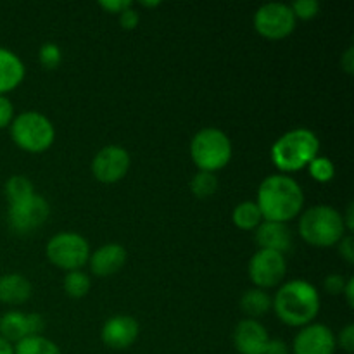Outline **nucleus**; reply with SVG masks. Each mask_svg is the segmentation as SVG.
I'll use <instances>...</instances> for the list:
<instances>
[{"label":"nucleus","instance_id":"obj_9","mask_svg":"<svg viewBox=\"0 0 354 354\" xmlns=\"http://www.w3.org/2000/svg\"><path fill=\"white\" fill-rule=\"evenodd\" d=\"M50 214V206L47 199L38 194H33L30 199L21 203L9 204L7 209V223L10 230L17 235H30L31 232L44 227Z\"/></svg>","mask_w":354,"mask_h":354},{"label":"nucleus","instance_id":"obj_16","mask_svg":"<svg viewBox=\"0 0 354 354\" xmlns=\"http://www.w3.org/2000/svg\"><path fill=\"white\" fill-rule=\"evenodd\" d=\"M127 249L121 244L113 242V244L100 245L99 249L90 252L88 266L93 275L106 279V277H113L114 273L120 272L127 263Z\"/></svg>","mask_w":354,"mask_h":354},{"label":"nucleus","instance_id":"obj_40","mask_svg":"<svg viewBox=\"0 0 354 354\" xmlns=\"http://www.w3.org/2000/svg\"><path fill=\"white\" fill-rule=\"evenodd\" d=\"M140 6L142 7H159L161 6V2H147V0H142Z\"/></svg>","mask_w":354,"mask_h":354},{"label":"nucleus","instance_id":"obj_29","mask_svg":"<svg viewBox=\"0 0 354 354\" xmlns=\"http://www.w3.org/2000/svg\"><path fill=\"white\" fill-rule=\"evenodd\" d=\"M335 344L348 354H351L354 351V325L349 324L342 328L341 334L335 337Z\"/></svg>","mask_w":354,"mask_h":354},{"label":"nucleus","instance_id":"obj_2","mask_svg":"<svg viewBox=\"0 0 354 354\" xmlns=\"http://www.w3.org/2000/svg\"><path fill=\"white\" fill-rule=\"evenodd\" d=\"M320 294L308 280H289L282 283L272 299V308L282 324L289 327H306L313 324L320 311Z\"/></svg>","mask_w":354,"mask_h":354},{"label":"nucleus","instance_id":"obj_28","mask_svg":"<svg viewBox=\"0 0 354 354\" xmlns=\"http://www.w3.org/2000/svg\"><path fill=\"white\" fill-rule=\"evenodd\" d=\"M290 9H292L296 19L310 21L320 12V2L318 0H296V2L290 3Z\"/></svg>","mask_w":354,"mask_h":354},{"label":"nucleus","instance_id":"obj_13","mask_svg":"<svg viewBox=\"0 0 354 354\" xmlns=\"http://www.w3.org/2000/svg\"><path fill=\"white\" fill-rule=\"evenodd\" d=\"M337 349L335 334L324 324L301 327L292 342V354H334Z\"/></svg>","mask_w":354,"mask_h":354},{"label":"nucleus","instance_id":"obj_17","mask_svg":"<svg viewBox=\"0 0 354 354\" xmlns=\"http://www.w3.org/2000/svg\"><path fill=\"white\" fill-rule=\"evenodd\" d=\"M254 232V239L261 249L280 252V254H286L292 249V232L287 223L263 220Z\"/></svg>","mask_w":354,"mask_h":354},{"label":"nucleus","instance_id":"obj_39","mask_svg":"<svg viewBox=\"0 0 354 354\" xmlns=\"http://www.w3.org/2000/svg\"><path fill=\"white\" fill-rule=\"evenodd\" d=\"M0 354H14V344L0 337Z\"/></svg>","mask_w":354,"mask_h":354},{"label":"nucleus","instance_id":"obj_25","mask_svg":"<svg viewBox=\"0 0 354 354\" xmlns=\"http://www.w3.org/2000/svg\"><path fill=\"white\" fill-rule=\"evenodd\" d=\"M190 189H192L194 196L199 199H207L213 196L218 190V178L214 173L209 171H197L194 175L192 182H190Z\"/></svg>","mask_w":354,"mask_h":354},{"label":"nucleus","instance_id":"obj_11","mask_svg":"<svg viewBox=\"0 0 354 354\" xmlns=\"http://www.w3.org/2000/svg\"><path fill=\"white\" fill-rule=\"evenodd\" d=\"M130 152L121 145H106L92 159V173L100 183H118L130 169Z\"/></svg>","mask_w":354,"mask_h":354},{"label":"nucleus","instance_id":"obj_14","mask_svg":"<svg viewBox=\"0 0 354 354\" xmlns=\"http://www.w3.org/2000/svg\"><path fill=\"white\" fill-rule=\"evenodd\" d=\"M138 332H140V327H138V322L133 317H130V315H114L102 325L100 341L109 349L123 351V349H128L130 346L135 344Z\"/></svg>","mask_w":354,"mask_h":354},{"label":"nucleus","instance_id":"obj_22","mask_svg":"<svg viewBox=\"0 0 354 354\" xmlns=\"http://www.w3.org/2000/svg\"><path fill=\"white\" fill-rule=\"evenodd\" d=\"M14 354H62L59 346L44 335L26 337L14 344Z\"/></svg>","mask_w":354,"mask_h":354},{"label":"nucleus","instance_id":"obj_1","mask_svg":"<svg viewBox=\"0 0 354 354\" xmlns=\"http://www.w3.org/2000/svg\"><path fill=\"white\" fill-rule=\"evenodd\" d=\"M256 204L265 221L287 223L303 213V187L289 175H270L259 183Z\"/></svg>","mask_w":354,"mask_h":354},{"label":"nucleus","instance_id":"obj_37","mask_svg":"<svg viewBox=\"0 0 354 354\" xmlns=\"http://www.w3.org/2000/svg\"><path fill=\"white\" fill-rule=\"evenodd\" d=\"M342 294H344L348 306L353 308L354 306V279L353 277L351 279L346 280V287H344V290H342Z\"/></svg>","mask_w":354,"mask_h":354},{"label":"nucleus","instance_id":"obj_3","mask_svg":"<svg viewBox=\"0 0 354 354\" xmlns=\"http://www.w3.org/2000/svg\"><path fill=\"white\" fill-rule=\"evenodd\" d=\"M320 152V138L310 128H294L280 135L272 145V162L282 175L308 168Z\"/></svg>","mask_w":354,"mask_h":354},{"label":"nucleus","instance_id":"obj_27","mask_svg":"<svg viewBox=\"0 0 354 354\" xmlns=\"http://www.w3.org/2000/svg\"><path fill=\"white\" fill-rule=\"evenodd\" d=\"M38 61L40 64L44 66L45 69H55L62 61V54H61V48L59 45L52 44V41H47L40 47L38 50Z\"/></svg>","mask_w":354,"mask_h":354},{"label":"nucleus","instance_id":"obj_7","mask_svg":"<svg viewBox=\"0 0 354 354\" xmlns=\"http://www.w3.org/2000/svg\"><path fill=\"white\" fill-rule=\"evenodd\" d=\"M45 254L54 266L73 272L82 270V266L88 263L90 245L88 241L76 232H59L47 242Z\"/></svg>","mask_w":354,"mask_h":354},{"label":"nucleus","instance_id":"obj_6","mask_svg":"<svg viewBox=\"0 0 354 354\" xmlns=\"http://www.w3.org/2000/svg\"><path fill=\"white\" fill-rule=\"evenodd\" d=\"M190 158L199 171H220L232 159L230 138L220 128H203L190 140Z\"/></svg>","mask_w":354,"mask_h":354},{"label":"nucleus","instance_id":"obj_35","mask_svg":"<svg viewBox=\"0 0 354 354\" xmlns=\"http://www.w3.org/2000/svg\"><path fill=\"white\" fill-rule=\"evenodd\" d=\"M265 354H289V346L280 339H270Z\"/></svg>","mask_w":354,"mask_h":354},{"label":"nucleus","instance_id":"obj_38","mask_svg":"<svg viewBox=\"0 0 354 354\" xmlns=\"http://www.w3.org/2000/svg\"><path fill=\"white\" fill-rule=\"evenodd\" d=\"M353 204H349L348 207H346V214H342V221H344V227H346V232L348 234H353L354 230V216H353Z\"/></svg>","mask_w":354,"mask_h":354},{"label":"nucleus","instance_id":"obj_8","mask_svg":"<svg viewBox=\"0 0 354 354\" xmlns=\"http://www.w3.org/2000/svg\"><path fill=\"white\" fill-rule=\"evenodd\" d=\"M297 19L294 17L290 6L282 2H270L259 7L252 17L254 30L268 40H283L296 28Z\"/></svg>","mask_w":354,"mask_h":354},{"label":"nucleus","instance_id":"obj_34","mask_svg":"<svg viewBox=\"0 0 354 354\" xmlns=\"http://www.w3.org/2000/svg\"><path fill=\"white\" fill-rule=\"evenodd\" d=\"M100 9L107 10L111 14H121L123 10H127L128 7H131L133 3L130 0H100L99 2Z\"/></svg>","mask_w":354,"mask_h":354},{"label":"nucleus","instance_id":"obj_33","mask_svg":"<svg viewBox=\"0 0 354 354\" xmlns=\"http://www.w3.org/2000/svg\"><path fill=\"white\" fill-rule=\"evenodd\" d=\"M138 23H140V14H138V10L133 9V6L128 7L127 10L120 14V24L124 30H135Z\"/></svg>","mask_w":354,"mask_h":354},{"label":"nucleus","instance_id":"obj_31","mask_svg":"<svg viewBox=\"0 0 354 354\" xmlns=\"http://www.w3.org/2000/svg\"><path fill=\"white\" fill-rule=\"evenodd\" d=\"M344 287H346V279L342 275H339V273H332V275H328L327 279L324 280V289L327 290L328 294H332V296H339V294H342Z\"/></svg>","mask_w":354,"mask_h":354},{"label":"nucleus","instance_id":"obj_18","mask_svg":"<svg viewBox=\"0 0 354 354\" xmlns=\"http://www.w3.org/2000/svg\"><path fill=\"white\" fill-rule=\"evenodd\" d=\"M26 68L16 52L0 47V95L12 92L23 83Z\"/></svg>","mask_w":354,"mask_h":354},{"label":"nucleus","instance_id":"obj_30","mask_svg":"<svg viewBox=\"0 0 354 354\" xmlns=\"http://www.w3.org/2000/svg\"><path fill=\"white\" fill-rule=\"evenodd\" d=\"M14 120V106L9 97L0 95V130L9 128Z\"/></svg>","mask_w":354,"mask_h":354},{"label":"nucleus","instance_id":"obj_24","mask_svg":"<svg viewBox=\"0 0 354 354\" xmlns=\"http://www.w3.org/2000/svg\"><path fill=\"white\" fill-rule=\"evenodd\" d=\"M62 286H64V292L69 297H73V299H82V297H85L88 294L92 282H90V277L85 272H82V270H73V272L66 273Z\"/></svg>","mask_w":354,"mask_h":354},{"label":"nucleus","instance_id":"obj_4","mask_svg":"<svg viewBox=\"0 0 354 354\" xmlns=\"http://www.w3.org/2000/svg\"><path fill=\"white\" fill-rule=\"evenodd\" d=\"M348 234L342 221V213L328 204H317L308 207L299 216V235L313 248L337 245Z\"/></svg>","mask_w":354,"mask_h":354},{"label":"nucleus","instance_id":"obj_20","mask_svg":"<svg viewBox=\"0 0 354 354\" xmlns=\"http://www.w3.org/2000/svg\"><path fill=\"white\" fill-rule=\"evenodd\" d=\"M241 310L244 311L245 317L256 320L272 310V296L266 290L256 287L248 289L241 297Z\"/></svg>","mask_w":354,"mask_h":354},{"label":"nucleus","instance_id":"obj_10","mask_svg":"<svg viewBox=\"0 0 354 354\" xmlns=\"http://www.w3.org/2000/svg\"><path fill=\"white\" fill-rule=\"evenodd\" d=\"M249 279L254 283L256 289H273L280 286L286 279L287 261L286 254L268 251V249H258L249 259Z\"/></svg>","mask_w":354,"mask_h":354},{"label":"nucleus","instance_id":"obj_36","mask_svg":"<svg viewBox=\"0 0 354 354\" xmlns=\"http://www.w3.org/2000/svg\"><path fill=\"white\" fill-rule=\"evenodd\" d=\"M341 68L344 69L348 75H353L354 73V48L349 47L348 50L344 52V55L341 57Z\"/></svg>","mask_w":354,"mask_h":354},{"label":"nucleus","instance_id":"obj_23","mask_svg":"<svg viewBox=\"0 0 354 354\" xmlns=\"http://www.w3.org/2000/svg\"><path fill=\"white\" fill-rule=\"evenodd\" d=\"M3 192H6L9 204L21 203V201L30 199L35 194V187L31 180L24 175H14L3 185Z\"/></svg>","mask_w":354,"mask_h":354},{"label":"nucleus","instance_id":"obj_15","mask_svg":"<svg viewBox=\"0 0 354 354\" xmlns=\"http://www.w3.org/2000/svg\"><path fill=\"white\" fill-rule=\"evenodd\" d=\"M232 341L239 354H265L270 335L261 322L244 318L235 325Z\"/></svg>","mask_w":354,"mask_h":354},{"label":"nucleus","instance_id":"obj_21","mask_svg":"<svg viewBox=\"0 0 354 354\" xmlns=\"http://www.w3.org/2000/svg\"><path fill=\"white\" fill-rule=\"evenodd\" d=\"M232 221L237 228L244 232L256 230L259 227V223L263 221L261 211H259L258 204L254 201H244V203H239L234 207V213H232Z\"/></svg>","mask_w":354,"mask_h":354},{"label":"nucleus","instance_id":"obj_32","mask_svg":"<svg viewBox=\"0 0 354 354\" xmlns=\"http://www.w3.org/2000/svg\"><path fill=\"white\" fill-rule=\"evenodd\" d=\"M339 248V254H341V258L344 259L348 265H353L354 263V241H353V235L351 234H346L344 237L339 241L337 244Z\"/></svg>","mask_w":354,"mask_h":354},{"label":"nucleus","instance_id":"obj_5","mask_svg":"<svg viewBox=\"0 0 354 354\" xmlns=\"http://www.w3.org/2000/svg\"><path fill=\"white\" fill-rule=\"evenodd\" d=\"M10 138L24 152L40 154L50 149L55 140V128L45 114L38 111H24L14 116L9 127Z\"/></svg>","mask_w":354,"mask_h":354},{"label":"nucleus","instance_id":"obj_19","mask_svg":"<svg viewBox=\"0 0 354 354\" xmlns=\"http://www.w3.org/2000/svg\"><path fill=\"white\" fill-rule=\"evenodd\" d=\"M31 297V283L21 273H6L0 277V303L17 306Z\"/></svg>","mask_w":354,"mask_h":354},{"label":"nucleus","instance_id":"obj_12","mask_svg":"<svg viewBox=\"0 0 354 354\" xmlns=\"http://www.w3.org/2000/svg\"><path fill=\"white\" fill-rule=\"evenodd\" d=\"M44 328V317L38 313H23L12 310L0 317V337L10 344H16L26 337L41 335Z\"/></svg>","mask_w":354,"mask_h":354},{"label":"nucleus","instance_id":"obj_26","mask_svg":"<svg viewBox=\"0 0 354 354\" xmlns=\"http://www.w3.org/2000/svg\"><path fill=\"white\" fill-rule=\"evenodd\" d=\"M308 171H310L311 178L318 183H328L334 180L335 176V166L332 159L325 158V156H317L313 161L308 165Z\"/></svg>","mask_w":354,"mask_h":354}]
</instances>
